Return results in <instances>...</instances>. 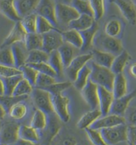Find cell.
<instances>
[{"label": "cell", "mask_w": 136, "mask_h": 145, "mask_svg": "<svg viewBox=\"0 0 136 145\" xmlns=\"http://www.w3.org/2000/svg\"><path fill=\"white\" fill-rule=\"evenodd\" d=\"M72 83L70 81L62 82H55L54 84L47 86L44 89L47 92H49L51 95H57L59 94H62L63 91L71 87Z\"/></svg>", "instance_id": "cell-38"}, {"label": "cell", "mask_w": 136, "mask_h": 145, "mask_svg": "<svg viewBox=\"0 0 136 145\" xmlns=\"http://www.w3.org/2000/svg\"><path fill=\"white\" fill-rule=\"evenodd\" d=\"M94 21L95 20L93 17L87 15H80L76 19L70 22L68 27L69 29L81 32L90 28L93 25Z\"/></svg>", "instance_id": "cell-26"}, {"label": "cell", "mask_w": 136, "mask_h": 145, "mask_svg": "<svg viewBox=\"0 0 136 145\" xmlns=\"http://www.w3.org/2000/svg\"><path fill=\"white\" fill-rule=\"evenodd\" d=\"M98 50L108 52L114 56L118 55L124 50L121 40L117 37H112L104 35L98 41Z\"/></svg>", "instance_id": "cell-8"}, {"label": "cell", "mask_w": 136, "mask_h": 145, "mask_svg": "<svg viewBox=\"0 0 136 145\" xmlns=\"http://www.w3.org/2000/svg\"><path fill=\"white\" fill-rule=\"evenodd\" d=\"M5 95V89H4V85L2 79L0 77V95Z\"/></svg>", "instance_id": "cell-57"}, {"label": "cell", "mask_w": 136, "mask_h": 145, "mask_svg": "<svg viewBox=\"0 0 136 145\" xmlns=\"http://www.w3.org/2000/svg\"><path fill=\"white\" fill-rule=\"evenodd\" d=\"M0 145H4V144H0Z\"/></svg>", "instance_id": "cell-62"}, {"label": "cell", "mask_w": 136, "mask_h": 145, "mask_svg": "<svg viewBox=\"0 0 136 145\" xmlns=\"http://www.w3.org/2000/svg\"><path fill=\"white\" fill-rule=\"evenodd\" d=\"M78 142L76 138L72 135L61 134V131L49 145H77Z\"/></svg>", "instance_id": "cell-45"}, {"label": "cell", "mask_w": 136, "mask_h": 145, "mask_svg": "<svg viewBox=\"0 0 136 145\" xmlns=\"http://www.w3.org/2000/svg\"><path fill=\"white\" fill-rule=\"evenodd\" d=\"M127 142L136 145V127L127 125Z\"/></svg>", "instance_id": "cell-52"}, {"label": "cell", "mask_w": 136, "mask_h": 145, "mask_svg": "<svg viewBox=\"0 0 136 145\" xmlns=\"http://www.w3.org/2000/svg\"><path fill=\"white\" fill-rule=\"evenodd\" d=\"M47 63L54 70L55 73L57 74V77H60L62 75L64 68L63 67L58 50H55L49 54V59Z\"/></svg>", "instance_id": "cell-34"}, {"label": "cell", "mask_w": 136, "mask_h": 145, "mask_svg": "<svg viewBox=\"0 0 136 145\" xmlns=\"http://www.w3.org/2000/svg\"><path fill=\"white\" fill-rule=\"evenodd\" d=\"M33 103L37 109L42 111L47 115L54 113L52 105V96L49 92L43 89L33 88L32 91Z\"/></svg>", "instance_id": "cell-5"}, {"label": "cell", "mask_w": 136, "mask_h": 145, "mask_svg": "<svg viewBox=\"0 0 136 145\" xmlns=\"http://www.w3.org/2000/svg\"><path fill=\"white\" fill-rule=\"evenodd\" d=\"M94 13V19L97 21L102 18L105 13L104 0H88Z\"/></svg>", "instance_id": "cell-47"}, {"label": "cell", "mask_w": 136, "mask_h": 145, "mask_svg": "<svg viewBox=\"0 0 136 145\" xmlns=\"http://www.w3.org/2000/svg\"><path fill=\"white\" fill-rule=\"evenodd\" d=\"M10 47L13 54V61H14V66L19 69L21 66L26 64L29 51L25 46L24 42L15 43Z\"/></svg>", "instance_id": "cell-18"}, {"label": "cell", "mask_w": 136, "mask_h": 145, "mask_svg": "<svg viewBox=\"0 0 136 145\" xmlns=\"http://www.w3.org/2000/svg\"><path fill=\"white\" fill-rule=\"evenodd\" d=\"M99 131L108 145H116L127 140V125L126 124L102 129Z\"/></svg>", "instance_id": "cell-2"}, {"label": "cell", "mask_w": 136, "mask_h": 145, "mask_svg": "<svg viewBox=\"0 0 136 145\" xmlns=\"http://www.w3.org/2000/svg\"><path fill=\"white\" fill-rule=\"evenodd\" d=\"M49 54L42 49L34 50L29 51L27 55L26 64H38L41 62H47Z\"/></svg>", "instance_id": "cell-35"}, {"label": "cell", "mask_w": 136, "mask_h": 145, "mask_svg": "<svg viewBox=\"0 0 136 145\" xmlns=\"http://www.w3.org/2000/svg\"><path fill=\"white\" fill-rule=\"evenodd\" d=\"M26 35L27 33L21 25L20 21L15 22L8 35L1 43L0 48L11 46L12 44L19 42H24Z\"/></svg>", "instance_id": "cell-14"}, {"label": "cell", "mask_w": 136, "mask_h": 145, "mask_svg": "<svg viewBox=\"0 0 136 145\" xmlns=\"http://www.w3.org/2000/svg\"><path fill=\"white\" fill-rule=\"evenodd\" d=\"M19 139L33 142H39V132L31 126L21 125L19 127Z\"/></svg>", "instance_id": "cell-29"}, {"label": "cell", "mask_w": 136, "mask_h": 145, "mask_svg": "<svg viewBox=\"0 0 136 145\" xmlns=\"http://www.w3.org/2000/svg\"><path fill=\"white\" fill-rule=\"evenodd\" d=\"M47 121V115L42 111L37 109L31 118L30 126L37 130L38 132L43 130L46 127Z\"/></svg>", "instance_id": "cell-33"}, {"label": "cell", "mask_w": 136, "mask_h": 145, "mask_svg": "<svg viewBox=\"0 0 136 145\" xmlns=\"http://www.w3.org/2000/svg\"><path fill=\"white\" fill-rule=\"evenodd\" d=\"M89 142L92 145H108L104 141L99 130L91 129L90 127L84 129Z\"/></svg>", "instance_id": "cell-42"}, {"label": "cell", "mask_w": 136, "mask_h": 145, "mask_svg": "<svg viewBox=\"0 0 136 145\" xmlns=\"http://www.w3.org/2000/svg\"><path fill=\"white\" fill-rule=\"evenodd\" d=\"M136 97V89L119 98L114 99L109 114L124 116L131 101Z\"/></svg>", "instance_id": "cell-12"}, {"label": "cell", "mask_w": 136, "mask_h": 145, "mask_svg": "<svg viewBox=\"0 0 136 145\" xmlns=\"http://www.w3.org/2000/svg\"><path fill=\"white\" fill-rule=\"evenodd\" d=\"M122 16L131 25L136 23V7L132 0H113Z\"/></svg>", "instance_id": "cell-15"}, {"label": "cell", "mask_w": 136, "mask_h": 145, "mask_svg": "<svg viewBox=\"0 0 136 145\" xmlns=\"http://www.w3.org/2000/svg\"><path fill=\"white\" fill-rule=\"evenodd\" d=\"M122 23L118 19H111L106 23L104 28L106 35L117 37L122 31Z\"/></svg>", "instance_id": "cell-41"}, {"label": "cell", "mask_w": 136, "mask_h": 145, "mask_svg": "<svg viewBox=\"0 0 136 145\" xmlns=\"http://www.w3.org/2000/svg\"><path fill=\"white\" fill-rule=\"evenodd\" d=\"M82 98L91 109L98 108V86L89 80L86 85L80 90Z\"/></svg>", "instance_id": "cell-16"}, {"label": "cell", "mask_w": 136, "mask_h": 145, "mask_svg": "<svg viewBox=\"0 0 136 145\" xmlns=\"http://www.w3.org/2000/svg\"><path fill=\"white\" fill-rule=\"evenodd\" d=\"M7 114V112L5 110L3 109V107L0 105V122L4 119V117Z\"/></svg>", "instance_id": "cell-56"}, {"label": "cell", "mask_w": 136, "mask_h": 145, "mask_svg": "<svg viewBox=\"0 0 136 145\" xmlns=\"http://www.w3.org/2000/svg\"><path fill=\"white\" fill-rule=\"evenodd\" d=\"M70 5L73 7L80 15H87L94 17V13L90 6L89 1L72 0Z\"/></svg>", "instance_id": "cell-37"}, {"label": "cell", "mask_w": 136, "mask_h": 145, "mask_svg": "<svg viewBox=\"0 0 136 145\" xmlns=\"http://www.w3.org/2000/svg\"><path fill=\"white\" fill-rule=\"evenodd\" d=\"M77 145H92L90 142H82L80 143H78Z\"/></svg>", "instance_id": "cell-59"}, {"label": "cell", "mask_w": 136, "mask_h": 145, "mask_svg": "<svg viewBox=\"0 0 136 145\" xmlns=\"http://www.w3.org/2000/svg\"><path fill=\"white\" fill-rule=\"evenodd\" d=\"M21 72L19 68L15 66H7L0 65V77L9 78L11 76L21 75Z\"/></svg>", "instance_id": "cell-51"}, {"label": "cell", "mask_w": 136, "mask_h": 145, "mask_svg": "<svg viewBox=\"0 0 136 145\" xmlns=\"http://www.w3.org/2000/svg\"><path fill=\"white\" fill-rule=\"evenodd\" d=\"M28 108L25 103L19 102L11 107L7 114H9L13 119L15 120H20L26 116Z\"/></svg>", "instance_id": "cell-40"}, {"label": "cell", "mask_w": 136, "mask_h": 145, "mask_svg": "<svg viewBox=\"0 0 136 145\" xmlns=\"http://www.w3.org/2000/svg\"><path fill=\"white\" fill-rule=\"evenodd\" d=\"M61 35L64 42L68 43L74 48L80 50L82 46V39L80 32L69 29L66 31H62Z\"/></svg>", "instance_id": "cell-28"}, {"label": "cell", "mask_w": 136, "mask_h": 145, "mask_svg": "<svg viewBox=\"0 0 136 145\" xmlns=\"http://www.w3.org/2000/svg\"><path fill=\"white\" fill-rule=\"evenodd\" d=\"M37 17L36 13H33L21 19V24L27 33H36Z\"/></svg>", "instance_id": "cell-39"}, {"label": "cell", "mask_w": 136, "mask_h": 145, "mask_svg": "<svg viewBox=\"0 0 136 145\" xmlns=\"http://www.w3.org/2000/svg\"><path fill=\"white\" fill-rule=\"evenodd\" d=\"M132 1H133L134 4H135L136 5V0H132Z\"/></svg>", "instance_id": "cell-60"}, {"label": "cell", "mask_w": 136, "mask_h": 145, "mask_svg": "<svg viewBox=\"0 0 136 145\" xmlns=\"http://www.w3.org/2000/svg\"><path fill=\"white\" fill-rule=\"evenodd\" d=\"M60 30V29L55 27L50 21L44 17L37 15L36 23V33L39 35H44L45 33L50 32L51 31Z\"/></svg>", "instance_id": "cell-36"}, {"label": "cell", "mask_w": 136, "mask_h": 145, "mask_svg": "<svg viewBox=\"0 0 136 145\" xmlns=\"http://www.w3.org/2000/svg\"><path fill=\"white\" fill-rule=\"evenodd\" d=\"M112 92L114 99L119 98L127 93V82L123 73L115 75Z\"/></svg>", "instance_id": "cell-22"}, {"label": "cell", "mask_w": 136, "mask_h": 145, "mask_svg": "<svg viewBox=\"0 0 136 145\" xmlns=\"http://www.w3.org/2000/svg\"><path fill=\"white\" fill-rule=\"evenodd\" d=\"M61 32L60 30H55L43 35L42 50L48 54L58 50L64 42Z\"/></svg>", "instance_id": "cell-7"}, {"label": "cell", "mask_w": 136, "mask_h": 145, "mask_svg": "<svg viewBox=\"0 0 136 145\" xmlns=\"http://www.w3.org/2000/svg\"><path fill=\"white\" fill-rule=\"evenodd\" d=\"M98 24L95 21L93 25L90 28L80 32L82 39V46L80 48L82 51H88L93 46L94 43V37L98 32Z\"/></svg>", "instance_id": "cell-20"}, {"label": "cell", "mask_w": 136, "mask_h": 145, "mask_svg": "<svg viewBox=\"0 0 136 145\" xmlns=\"http://www.w3.org/2000/svg\"><path fill=\"white\" fill-rule=\"evenodd\" d=\"M33 88H34L23 78L17 84L12 95L15 96L29 95L32 93Z\"/></svg>", "instance_id": "cell-46"}, {"label": "cell", "mask_w": 136, "mask_h": 145, "mask_svg": "<svg viewBox=\"0 0 136 145\" xmlns=\"http://www.w3.org/2000/svg\"><path fill=\"white\" fill-rule=\"evenodd\" d=\"M23 78L22 75H17L9 78H1L4 85L5 95H11L18 82Z\"/></svg>", "instance_id": "cell-43"}, {"label": "cell", "mask_w": 136, "mask_h": 145, "mask_svg": "<svg viewBox=\"0 0 136 145\" xmlns=\"http://www.w3.org/2000/svg\"><path fill=\"white\" fill-rule=\"evenodd\" d=\"M47 121L46 127L43 130L41 131V133H40L39 134L40 140L42 139L44 142L49 145L55 137H56L59 134L62 127L60 123V119L55 115V113L47 115Z\"/></svg>", "instance_id": "cell-4"}, {"label": "cell", "mask_w": 136, "mask_h": 145, "mask_svg": "<svg viewBox=\"0 0 136 145\" xmlns=\"http://www.w3.org/2000/svg\"><path fill=\"white\" fill-rule=\"evenodd\" d=\"M29 95H22V96H15V95H0V105L3 107L7 114L9 111L17 103L26 100L28 98Z\"/></svg>", "instance_id": "cell-32"}, {"label": "cell", "mask_w": 136, "mask_h": 145, "mask_svg": "<svg viewBox=\"0 0 136 145\" xmlns=\"http://www.w3.org/2000/svg\"><path fill=\"white\" fill-rule=\"evenodd\" d=\"M125 121L128 126L136 127V108H133L129 111Z\"/></svg>", "instance_id": "cell-53"}, {"label": "cell", "mask_w": 136, "mask_h": 145, "mask_svg": "<svg viewBox=\"0 0 136 145\" xmlns=\"http://www.w3.org/2000/svg\"><path fill=\"white\" fill-rule=\"evenodd\" d=\"M0 65L14 66V61L10 46L0 48Z\"/></svg>", "instance_id": "cell-48"}, {"label": "cell", "mask_w": 136, "mask_h": 145, "mask_svg": "<svg viewBox=\"0 0 136 145\" xmlns=\"http://www.w3.org/2000/svg\"><path fill=\"white\" fill-rule=\"evenodd\" d=\"M52 96V95H51ZM53 111L60 121L66 123L70 119L69 110L70 99L62 94L53 95L51 97Z\"/></svg>", "instance_id": "cell-3"}, {"label": "cell", "mask_w": 136, "mask_h": 145, "mask_svg": "<svg viewBox=\"0 0 136 145\" xmlns=\"http://www.w3.org/2000/svg\"><path fill=\"white\" fill-rule=\"evenodd\" d=\"M24 44L29 52L34 50L42 49L43 36L37 33H27Z\"/></svg>", "instance_id": "cell-30"}, {"label": "cell", "mask_w": 136, "mask_h": 145, "mask_svg": "<svg viewBox=\"0 0 136 145\" xmlns=\"http://www.w3.org/2000/svg\"><path fill=\"white\" fill-rule=\"evenodd\" d=\"M34 69L37 70L39 73L47 74V75L53 76L54 78H57V74L55 73L54 70L51 67L50 65L47 62H41L38 64H28Z\"/></svg>", "instance_id": "cell-50"}, {"label": "cell", "mask_w": 136, "mask_h": 145, "mask_svg": "<svg viewBox=\"0 0 136 145\" xmlns=\"http://www.w3.org/2000/svg\"><path fill=\"white\" fill-rule=\"evenodd\" d=\"M55 5L56 3L55 0H40L35 13L47 19L55 27H57L58 22L56 18Z\"/></svg>", "instance_id": "cell-9"}, {"label": "cell", "mask_w": 136, "mask_h": 145, "mask_svg": "<svg viewBox=\"0 0 136 145\" xmlns=\"http://www.w3.org/2000/svg\"><path fill=\"white\" fill-rule=\"evenodd\" d=\"M55 3H62L66 5H71L72 0H55Z\"/></svg>", "instance_id": "cell-58"}, {"label": "cell", "mask_w": 136, "mask_h": 145, "mask_svg": "<svg viewBox=\"0 0 136 145\" xmlns=\"http://www.w3.org/2000/svg\"><path fill=\"white\" fill-rule=\"evenodd\" d=\"M13 145H41L39 142H29V141L23 140L21 139H19Z\"/></svg>", "instance_id": "cell-54"}, {"label": "cell", "mask_w": 136, "mask_h": 145, "mask_svg": "<svg viewBox=\"0 0 136 145\" xmlns=\"http://www.w3.org/2000/svg\"><path fill=\"white\" fill-rule=\"evenodd\" d=\"M92 62L102 67L110 68L115 56L108 52L102 51L98 49H94L91 52Z\"/></svg>", "instance_id": "cell-24"}, {"label": "cell", "mask_w": 136, "mask_h": 145, "mask_svg": "<svg viewBox=\"0 0 136 145\" xmlns=\"http://www.w3.org/2000/svg\"><path fill=\"white\" fill-rule=\"evenodd\" d=\"M56 18L58 22L64 25H68L70 22L78 17L80 14L70 5L56 3Z\"/></svg>", "instance_id": "cell-10"}, {"label": "cell", "mask_w": 136, "mask_h": 145, "mask_svg": "<svg viewBox=\"0 0 136 145\" xmlns=\"http://www.w3.org/2000/svg\"><path fill=\"white\" fill-rule=\"evenodd\" d=\"M88 64L91 68V73L89 78L90 81L98 86L112 91L115 74L110 68L100 66L92 60H90Z\"/></svg>", "instance_id": "cell-1"}, {"label": "cell", "mask_w": 136, "mask_h": 145, "mask_svg": "<svg viewBox=\"0 0 136 145\" xmlns=\"http://www.w3.org/2000/svg\"><path fill=\"white\" fill-rule=\"evenodd\" d=\"M40 0H15L17 12L21 19L31 13H35Z\"/></svg>", "instance_id": "cell-19"}, {"label": "cell", "mask_w": 136, "mask_h": 145, "mask_svg": "<svg viewBox=\"0 0 136 145\" xmlns=\"http://www.w3.org/2000/svg\"><path fill=\"white\" fill-rule=\"evenodd\" d=\"M85 1H88V0H85Z\"/></svg>", "instance_id": "cell-63"}, {"label": "cell", "mask_w": 136, "mask_h": 145, "mask_svg": "<svg viewBox=\"0 0 136 145\" xmlns=\"http://www.w3.org/2000/svg\"><path fill=\"white\" fill-rule=\"evenodd\" d=\"M127 144H128V145H133V144H131V143H129V142H127Z\"/></svg>", "instance_id": "cell-61"}, {"label": "cell", "mask_w": 136, "mask_h": 145, "mask_svg": "<svg viewBox=\"0 0 136 145\" xmlns=\"http://www.w3.org/2000/svg\"><path fill=\"white\" fill-rule=\"evenodd\" d=\"M98 109L101 112L102 116L109 114L110 108L114 99L113 93L106 88L98 86Z\"/></svg>", "instance_id": "cell-17"}, {"label": "cell", "mask_w": 136, "mask_h": 145, "mask_svg": "<svg viewBox=\"0 0 136 145\" xmlns=\"http://www.w3.org/2000/svg\"><path fill=\"white\" fill-rule=\"evenodd\" d=\"M19 70H21V75H22L23 78L25 80H26L34 88L39 72L33 67L28 65V64H25V65L21 66L19 68Z\"/></svg>", "instance_id": "cell-44"}, {"label": "cell", "mask_w": 136, "mask_h": 145, "mask_svg": "<svg viewBox=\"0 0 136 145\" xmlns=\"http://www.w3.org/2000/svg\"><path fill=\"white\" fill-rule=\"evenodd\" d=\"M56 82V78L47 75V74L39 73L36 82H35L34 88H39V89H44L47 86L54 84Z\"/></svg>", "instance_id": "cell-49"}, {"label": "cell", "mask_w": 136, "mask_h": 145, "mask_svg": "<svg viewBox=\"0 0 136 145\" xmlns=\"http://www.w3.org/2000/svg\"><path fill=\"white\" fill-rule=\"evenodd\" d=\"M75 48L68 43L64 42L62 45L59 47L58 52L60 56L61 61L64 68H66L69 65L72 60L75 57Z\"/></svg>", "instance_id": "cell-27"}, {"label": "cell", "mask_w": 136, "mask_h": 145, "mask_svg": "<svg viewBox=\"0 0 136 145\" xmlns=\"http://www.w3.org/2000/svg\"><path fill=\"white\" fill-rule=\"evenodd\" d=\"M19 126L14 123H6L0 129V144L13 145L19 140Z\"/></svg>", "instance_id": "cell-11"}, {"label": "cell", "mask_w": 136, "mask_h": 145, "mask_svg": "<svg viewBox=\"0 0 136 145\" xmlns=\"http://www.w3.org/2000/svg\"><path fill=\"white\" fill-rule=\"evenodd\" d=\"M123 124H126L125 118L124 116L108 114L98 118L90 127L96 130H100L102 129H107Z\"/></svg>", "instance_id": "cell-13"}, {"label": "cell", "mask_w": 136, "mask_h": 145, "mask_svg": "<svg viewBox=\"0 0 136 145\" xmlns=\"http://www.w3.org/2000/svg\"><path fill=\"white\" fill-rule=\"evenodd\" d=\"M129 71L132 77L136 79V62L133 63L130 66Z\"/></svg>", "instance_id": "cell-55"}, {"label": "cell", "mask_w": 136, "mask_h": 145, "mask_svg": "<svg viewBox=\"0 0 136 145\" xmlns=\"http://www.w3.org/2000/svg\"><path fill=\"white\" fill-rule=\"evenodd\" d=\"M92 56L91 52L80 54V55L76 56L74 58L69 65L64 68L65 72L70 82L72 83L74 81L78 72L84 67V66L88 64L92 60Z\"/></svg>", "instance_id": "cell-6"}, {"label": "cell", "mask_w": 136, "mask_h": 145, "mask_svg": "<svg viewBox=\"0 0 136 145\" xmlns=\"http://www.w3.org/2000/svg\"><path fill=\"white\" fill-rule=\"evenodd\" d=\"M101 116L102 114L99 109H91L82 115V116L80 117V119L76 123V126L79 129L84 130L91 126Z\"/></svg>", "instance_id": "cell-23"}, {"label": "cell", "mask_w": 136, "mask_h": 145, "mask_svg": "<svg viewBox=\"0 0 136 145\" xmlns=\"http://www.w3.org/2000/svg\"><path fill=\"white\" fill-rule=\"evenodd\" d=\"M14 1L15 0H0V13L9 20L15 23L21 21V18L15 9Z\"/></svg>", "instance_id": "cell-21"}, {"label": "cell", "mask_w": 136, "mask_h": 145, "mask_svg": "<svg viewBox=\"0 0 136 145\" xmlns=\"http://www.w3.org/2000/svg\"><path fill=\"white\" fill-rule=\"evenodd\" d=\"M130 54L127 50H124L121 53L116 56L110 69L115 74L123 73V71L130 60Z\"/></svg>", "instance_id": "cell-25"}, {"label": "cell", "mask_w": 136, "mask_h": 145, "mask_svg": "<svg viewBox=\"0 0 136 145\" xmlns=\"http://www.w3.org/2000/svg\"><path fill=\"white\" fill-rule=\"evenodd\" d=\"M91 73V68L89 64H86L84 67L78 72L74 81L72 82L74 88L78 90H81L88 83Z\"/></svg>", "instance_id": "cell-31"}]
</instances>
